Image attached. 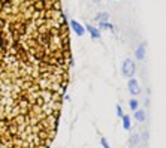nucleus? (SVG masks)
Masks as SVG:
<instances>
[{
	"label": "nucleus",
	"mask_w": 166,
	"mask_h": 148,
	"mask_svg": "<svg viewBox=\"0 0 166 148\" xmlns=\"http://www.w3.org/2000/svg\"><path fill=\"white\" fill-rule=\"evenodd\" d=\"M72 62L60 0H0V148H50Z\"/></svg>",
	"instance_id": "nucleus-1"
},
{
	"label": "nucleus",
	"mask_w": 166,
	"mask_h": 148,
	"mask_svg": "<svg viewBox=\"0 0 166 148\" xmlns=\"http://www.w3.org/2000/svg\"><path fill=\"white\" fill-rule=\"evenodd\" d=\"M135 72H136L135 62H133V60H130V58H126L123 62V66H121V75L126 76V78H133Z\"/></svg>",
	"instance_id": "nucleus-2"
},
{
	"label": "nucleus",
	"mask_w": 166,
	"mask_h": 148,
	"mask_svg": "<svg viewBox=\"0 0 166 148\" xmlns=\"http://www.w3.org/2000/svg\"><path fill=\"white\" fill-rule=\"evenodd\" d=\"M127 90H129V93L132 94V96H138V94L141 93V87H139L138 81L135 78H129V81H127Z\"/></svg>",
	"instance_id": "nucleus-3"
},
{
	"label": "nucleus",
	"mask_w": 166,
	"mask_h": 148,
	"mask_svg": "<svg viewBox=\"0 0 166 148\" xmlns=\"http://www.w3.org/2000/svg\"><path fill=\"white\" fill-rule=\"evenodd\" d=\"M69 24H70L72 30L75 31V35H76V36H84L85 29L82 27V24H79L78 21H75V19H70V21H69Z\"/></svg>",
	"instance_id": "nucleus-4"
},
{
	"label": "nucleus",
	"mask_w": 166,
	"mask_h": 148,
	"mask_svg": "<svg viewBox=\"0 0 166 148\" xmlns=\"http://www.w3.org/2000/svg\"><path fill=\"white\" fill-rule=\"evenodd\" d=\"M85 30H87L88 33H90V36L93 38V39H99L100 38V31H99V29H96L94 25H91V24H87L84 27Z\"/></svg>",
	"instance_id": "nucleus-5"
},
{
	"label": "nucleus",
	"mask_w": 166,
	"mask_h": 148,
	"mask_svg": "<svg viewBox=\"0 0 166 148\" xmlns=\"http://www.w3.org/2000/svg\"><path fill=\"white\" fill-rule=\"evenodd\" d=\"M145 42H142L141 45L136 48V51H135V57H136V60H144L145 58Z\"/></svg>",
	"instance_id": "nucleus-6"
},
{
	"label": "nucleus",
	"mask_w": 166,
	"mask_h": 148,
	"mask_svg": "<svg viewBox=\"0 0 166 148\" xmlns=\"http://www.w3.org/2000/svg\"><path fill=\"white\" fill-rule=\"evenodd\" d=\"M135 112V120H138L139 123H142V121H145V111L144 109H138L136 111H133Z\"/></svg>",
	"instance_id": "nucleus-7"
},
{
	"label": "nucleus",
	"mask_w": 166,
	"mask_h": 148,
	"mask_svg": "<svg viewBox=\"0 0 166 148\" xmlns=\"http://www.w3.org/2000/svg\"><path fill=\"white\" fill-rule=\"evenodd\" d=\"M123 127H124V130H130V127H132V123H130V117L129 115H126V114H123Z\"/></svg>",
	"instance_id": "nucleus-8"
},
{
	"label": "nucleus",
	"mask_w": 166,
	"mask_h": 148,
	"mask_svg": "<svg viewBox=\"0 0 166 148\" xmlns=\"http://www.w3.org/2000/svg\"><path fill=\"white\" fill-rule=\"evenodd\" d=\"M99 27H100L102 30H114V25L109 21H99Z\"/></svg>",
	"instance_id": "nucleus-9"
},
{
	"label": "nucleus",
	"mask_w": 166,
	"mask_h": 148,
	"mask_svg": "<svg viewBox=\"0 0 166 148\" xmlns=\"http://www.w3.org/2000/svg\"><path fill=\"white\" fill-rule=\"evenodd\" d=\"M108 18H109L108 12H100V13H97V15L94 17L96 21H108Z\"/></svg>",
	"instance_id": "nucleus-10"
},
{
	"label": "nucleus",
	"mask_w": 166,
	"mask_h": 148,
	"mask_svg": "<svg viewBox=\"0 0 166 148\" xmlns=\"http://www.w3.org/2000/svg\"><path fill=\"white\" fill-rule=\"evenodd\" d=\"M129 108H130L132 111H136L138 108H139V102H138L136 99H130L129 100Z\"/></svg>",
	"instance_id": "nucleus-11"
},
{
	"label": "nucleus",
	"mask_w": 166,
	"mask_h": 148,
	"mask_svg": "<svg viewBox=\"0 0 166 148\" xmlns=\"http://www.w3.org/2000/svg\"><path fill=\"white\" fill-rule=\"evenodd\" d=\"M138 142H139V135H132L130 136V139H129V145H138Z\"/></svg>",
	"instance_id": "nucleus-12"
},
{
	"label": "nucleus",
	"mask_w": 166,
	"mask_h": 148,
	"mask_svg": "<svg viewBox=\"0 0 166 148\" xmlns=\"http://www.w3.org/2000/svg\"><path fill=\"white\" fill-rule=\"evenodd\" d=\"M115 114H117V117L118 118H121L123 117V108L120 105H115Z\"/></svg>",
	"instance_id": "nucleus-13"
},
{
	"label": "nucleus",
	"mask_w": 166,
	"mask_h": 148,
	"mask_svg": "<svg viewBox=\"0 0 166 148\" xmlns=\"http://www.w3.org/2000/svg\"><path fill=\"white\" fill-rule=\"evenodd\" d=\"M100 144H102V147H103V148H111V147H109V144H108V139H106L105 136H102V138H100Z\"/></svg>",
	"instance_id": "nucleus-14"
},
{
	"label": "nucleus",
	"mask_w": 166,
	"mask_h": 148,
	"mask_svg": "<svg viewBox=\"0 0 166 148\" xmlns=\"http://www.w3.org/2000/svg\"><path fill=\"white\" fill-rule=\"evenodd\" d=\"M94 2H99V0H94Z\"/></svg>",
	"instance_id": "nucleus-15"
}]
</instances>
